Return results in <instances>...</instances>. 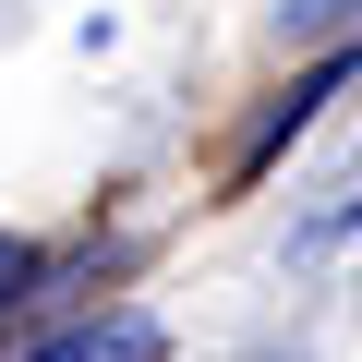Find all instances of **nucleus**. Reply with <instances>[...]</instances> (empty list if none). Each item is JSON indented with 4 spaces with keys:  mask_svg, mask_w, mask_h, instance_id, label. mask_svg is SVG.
<instances>
[{
    "mask_svg": "<svg viewBox=\"0 0 362 362\" xmlns=\"http://www.w3.org/2000/svg\"><path fill=\"white\" fill-rule=\"evenodd\" d=\"M350 73H362V61H350V49H338V61H326V73H302V85H290V97H278V109H266V121H254V145H242V181H254V169H266V157H278V145H290V133H302V121H314V109H326V97H338V85H350Z\"/></svg>",
    "mask_w": 362,
    "mask_h": 362,
    "instance_id": "f257e3e1",
    "label": "nucleus"
},
{
    "mask_svg": "<svg viewBox=\"0 0 362 362\" xmlns=\"http://www.w3.org/2000/svg\"><path fill=\"white\" fill-rule=\"evenodd\" d=\"M25 362H157V314H109V326H73V338H49V350H25Z\"/></svg>",
    "mask_w": 362,
    "mask_h": 362,
    "instance_id": "f03ea898",
    "label": "nucleus"
},
{
    "mask_svg": "<svg viewBox=\"0 0 362 362\" xmlns=\"http://www.w3.org/2000/svg\"><path fill=\"white\" fill-rule=\"evenodd\" d=\"M362 0H290V37H326V25H350Z\"/></svg>",
    "mask_w": 362,
    "mask_h": 362,
    "instance_id": "7ed1b4c3",
    "label": "nucleus"
}]
</instances>
